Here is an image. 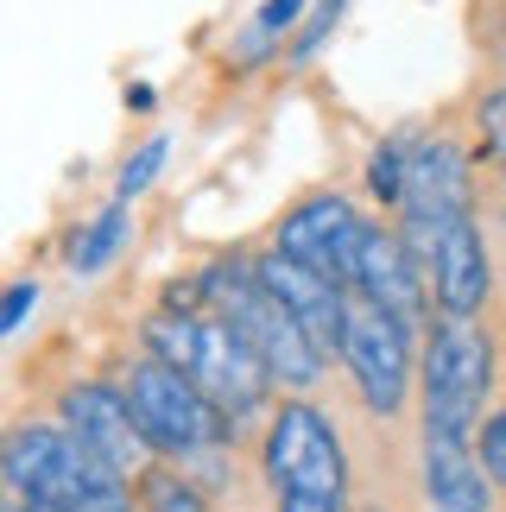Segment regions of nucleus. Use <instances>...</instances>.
<instances>
[{"label":"nucleus","mask_w":506,"mask_h":512,"mask_svg":"<svg viewBox=\"0 0 506 512\" xmlns=\"http://www.w3.org/2000/svg\"><path fill=\"white\" fill-rule=\"evenodd\" d=\"M253 279H260L272 298H279L291 317L317 336V348L329 354V361H336L342 317H348V291L342 285H329L323 272H310L304 260H291V253H279V247H260V253H253Z\"/></svg>","instance_id":"nucleus-12"},{"label":"nucleus","mask_w":506,"mask_h":512,"mask_svg":"<svg viewBox=\"0 0 506 512\" xmlns=\"http://www.w3.org/2000/svg\"><path fill=\"white\" fill-rule=\"evenodd\" d=\"M121 234H127V203H108V209L70 241V266H76V272H102V266L114 260V247H121Z\"/></svg>","instance_id":"nucleus-16"},{"label":"nucleus","mask_w":506,"mask_h":512,"mask_svg":"<svg viewBox=\"0 0 506 512\" xmlns=\"http://www.w3.org/2000/svg\"><path fill=\"white\" fill-rule=\"evenodd\" d=\"M494 392V342L475 317H431L418 336V430L475 437Z\"/></svg>","instance_id":"nucleus-4"},{"label":"nucleus","mask_w":506,"mask_h":512,"mask_svg":"<svg viewBox=\"0 0 506 512\" xmlns=\"http://www.w3.org/2000/svg\"><path fill=\"white\" fill-rule=\"evenodd\" d=\"M475 456H481V468H488V481L506 487V405H494L488 418L475 424Z\"/></svg>","instance_id":"nucleus-20"},{"label":"nucleus","mask_w":506,"mask_h":512,"mask_svg":"<svg viewBox=\"0 0 506 512\" xmlns=\"http://www.w3.org/2000/svg\"><path fill=\"white\" fill-rule=\"evenodd\" d=\"M355 291H361L367 304H380L386 317L412 323V329L431 323V291H424L418 260L405 253V241H399V228H393V222H374V234H367V253H361V272H355Z\"/></svg>","instance_id":"nucleus-13"},{"label":"nucleus","mask_w":506,"mask_h":512,"mask_svg":"<svg viewBox=\"0 0 506 512\" xmlns=\"http://www.w3.org/2000/svg\"><path fill=\"white\" fill-rule=\"evenodd\" d=\"M393 228L405 253L418 260V279L431 291V317H481L494 272H488L475 209H412Z\"/></svg>","instance_id":"nucleus-8"},{"label":"nucleus","mask_w":506,"mask_h":512,"mask_svg":"<svg viewBox=\"0 0 506 512\" xmlns=\"http://www.w3.org/2000/svg\"><path fill=\"white\" fill-rule=\"evenodd\" d=\"M310 7V0H266V7H260V19H253V38H247V45H272V38H279V32H291V26H298V13ZM241 45V51H247Z\"/></svg>","instance_id":"nucleus-21"},{"label":"nucleus","mask_w":506,"mask_h":512,"mask_svg":"<svg viewBox=\"0 0 506 512\" xmlns=\"http://www.w3.org/2000/svg\"><path fill=\"white\" fill-rule=\"evenodd\" d=\"M114 386H121L133 424H140V437L159 462H197L209 449H228V437H235V424H228L178 367H165L159 354H146V348H133L121 361V380Z\"/></svg>","instance_id":"nucleus-5"},{"label":"nucleus","mask_w":506,"mask_h":512,"mask_svg":"<svg viewBox=\"0 0 506 512\" xmlns=\"http://www.w3.org/2000/svg\"><path fill=\"white\" fill-rule=\"evenodd\" d=\"M133 512H216V500H209L178 462L152 456L140 475H133Z\"/></svg>","instance_id":"nucleus-15"},{"label":"nucleus","mask_w":506,"mask_h":512,"mask_svg":"<svg viewBox=\"0 0 506 512\" xmlns=\"http://www.w3.org/2000/svg\"><path fill=\"white\" fill-rule=\"evenodd\" d=\"M0 487L45 512H133V481L95 462L57 418L0 424Z\"/></svg>","instance_id":"nucleus-1"},{"label":"nucleus","mask_w":506,"mask_h":512,"mask_svg":"<svg viewBox=\"0 0 506 512\" xmlns=\"http://www.w3.org/2000/svg\"><path fill=\"white\" fill-rule=\"evenodd\" d=\"M418 500L424 512H494V481L475 456V437L418 430Z\"/></svg>","instance_id":"nucleus-11"},{"label":"nucleus","mask_w":506,"mask_h":512,"mask_svg":"<svg viewBox=\"0 0 506 512\" xmlns=\"http://www.w3.org/2000/svg\"><path fill=\"white\" fill-rule=\"evenodd\" d=\"M140 348L159 354L165 367H178L235 430L253 424V418H266L272 380H266L260 354H253L216 310H152V317L140 323Z\"/></svg>","instance_id":"nucleus-2"},{"label":"nucleus","mask_w":506,"mask_h":512,"mask_svg":"<svg viewBox=\"0 0 506 512\" xmlns=\"http://www.w3.org/2000/svg\"><path fill=\"white\" fill-rule=\"evenodd\" d=\"M469 159H462L456 140L443 133H418L412 140V159H405V184H399V203L393 215H412V209H469Z\"/></svg>","instance_id":"nucleus-14"},{"label":"nucleus","mask_w":506,"mask_h":512,"mask_svg":"<svg viewBox=\"0 0 506 512\" xmlns=\"http://www.w3.org/2000/svg\"><path fill=\"white\" fill-rule=\"evenodd\" d=\"M475 121H481V140H488V159H494V171L506 177V83L481 89V108H475Z\"/></svg>","instance_id":"nucleus-19"},{"label":"nucleus","mask_w":506,"mask_h":512,"mask_svg":"<svg viewBox=\"0 0 506 512\" xmlns=\"http://www.w3.org/2000/svg\"><path fill=\"white\" fill-rule=\"evenodd\" d=\"M342 7H348V0H310V19H304L298 32H291V51H285L291 64H310V57H317V45H323L329 32H336Z\"/></svg>","instance_id":"nucleus-18"},{"label":"nucleus","mask_w":506,"mask_h":512,"mask_svg":"<svg viewBox=\"0 0 506 512\" xmlns=\"http://www.w3.org/2000/svg\"><path fill=\"white\" fill-rule=\"evenodd\" d=\"M51 418L64 424L95 462H108L114 475H127V481L152 462V449H146V437H140V424H133V411H127V399H121V386L102 380V373H83V380L57 386Z\"/></svg>","instance_id":"nucleus-10"},{"label":"nucleus","mask_w":506,"mask_h":512,"mask_svg":"<svg viewBox=\"0 0 506 512\" xmlns=\"http://www.w3.org/2000/svg\"><path fill=\"white\" fill-rule=\"evenodd\" d=\"M38 304V285L32 279H19V285H7L0 291V336H13L19 323H26V310Z\"/></svg>","instance_id":"nucleus-23"},{"label":"nucleus","mask_w":506,"mask_h":512,"mask_svg":"<svg viewBox=\"0 0 506 512\" xmlns=\"http://www.w3.org/2000/svg\"><path fill=\"white\" fill-rule=\"evenodd\" d=\"M260 475L272 500H310V506H348V449L336 437L323 405L279 399L260 430Z\"/></svg>","instance_id":"nucleus-6"},{"label":"nucleus","mask_w":506,"mask_h":512,"mask_svg":"<svg viewBox=\"0 0 506 512\" xmlns=\"http://www.w3.org/2000/svg\"><path fill=\"white\" fill-rule=\"evenodd\" d=\"M412 140H418V133H393V140L374 152V165H367V190H374L386 209L399 203V184H405V159H412Z\"/></svg>","instance_id":"nucleus-17"},{"label":"nucleus","mask_w":506,"mask_h":512,"mask_svg":"<svg viewBox=\"0 0 506 512\" xmlns=\"http://www.w3.org/2000/svg\"><path fill=\"white\" fill-rule=\"evenodd\" d=\"M127 102H133V114H152V102H159V95H152L146 83H133V89H127Z\"/></svg>","instance_id":"nucleus-24"},{"label":"nucleus","mask_w":506,"mask_h":512,"mask_svg":"<svg viewBox=\"0 0 506 512\" xmlns=\"http://www.w3.org/2000/svg\"><path fill=\"white\" fill-rule=\"evenodd\" d=\"M336 367L348 373V386H355L367 418L393 424V418H405V405L418 399V329L386 317V310L367 304L361 291H348Z\"/></svg>","instance_id":"nucleus-7"},{"label":"nucleus","mask_w":506,"mask_h":512,"mask_svg":"<svg viewBox=\"0 0 506 512\" xmlns=\"http://www.w3.org/2000/svg\"><path fill=\"white\" fill-rule=\"evenodd\" d=\"M0 512H32V506H26V500H13L7 487H0Z\"/></svg>","instance_id":"nucleus-25"},{"label":"nucleus","mask_w":506,"mask_h":512,"mask_svg":"<svg viewBox=\"0 0 506 512\" xmlns=\"http://www.w3.org/2000/svg\"><path fill=\"white\" fill-rule=\"evenodd\" d=\"M159 165H165V140H146V146L127 159V171H121V203H127V196H140L152 177H159Z\"/></svg>","instance_id":"nucleus-22"},{"label":"nucleus","mask_w":506,"mask_h":512,"mask_svg":"<svg viewBox=\"0 0 506 512\" xmlns=\"http://www.w3.org/2000/svg\"><path fill=\"white\" fill-rule=\"evenodd\" d=\"M367 234H374V215L355 209V196H342V190H310V196H298V203L279 215L272 247L291 253V260H304L310 272H323L329 285L355 291Z\"/></svg>","instance_id":"nucleus-9"},{"label":"nucleus","mask_w":506,"mask_h":512,"mask_svg":"<svg viewBox=\"0 0 506 512\" xmlns=\"http://www.w3.org/2000/svg\"><path fill=\"white\" fill-rule=\"evenodd\" d=\"M197 279H203V310H216V317L235 329L253 354H260L272 392H285V399H310V392L323 386V373L336 361H329V354L317 348V336H310V329L291 317L260 279H253V260L197 266Z\"/></svg>","instance_id":"nucleus-3"}]
</instances>
